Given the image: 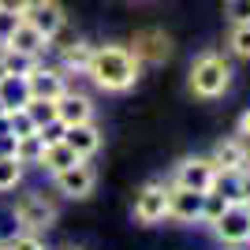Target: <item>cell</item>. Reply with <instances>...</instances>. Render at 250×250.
I'll list each match as a JSON object with an SVG mask.
<instances>
[{
	"instance_id": "obj_1",
	"label": "cell",
	"mask_w": 250,
	"mask_h": 250,
	"mask_svg": "<svg viewBox=\"0 0 250 250\" xmlns=\"http://www.w3.org/2000/svg\"><path fill=\"white\" fill-rule=\"evenodd\" d=\"M86 75L104 94H127L142 79V63H138V56L127 45H94Z\"/></svg>"
},
{
	"instance_id": "obj_2",
	"label": "cell",
	"mask_w": 250,
	"mask_h": 250,
	"mask_svg": "<svg viewBox=\"0 0 250 250\" xmlns=\"http://www.w3.org/2000/svg\"><path fill=\"white\" fill-rule=\"evenodd\" d=\"M190 94L202 97V101H217V97L228 94L231 86V63L220 56V52H202L198 60L190 63Z\"/></svg>"
},
{
	"instance_id": "obj_3",
	"label": "cell",
	"mask_w": 250,
	"mask_h": 250,
	"mask_svg": "<svg viewBox=\"0 0 250 250\" xmlns=\"http://www.w3.org/2000/svg\"><path fill=\"white\" fill-rule=\"evenodd\" d=\"M11 217H15V224H19L22 231H38V235H42V231H49L52 224H56V206L45 198L42 190H26V194L15 198Z\"/></svg>"
},
{
	"instance_id": "obj_4",
	"label": "cell",
	"mask_w": 250,
	"mask_h": 250,
	"mask_svg": "<svg viewBox=\"0 0 250 250\" xmlns=\"http://www.w3.org/2000/svg\"><path fill=\"white\" fill-rule=\"evenodd\" d=\"M127 49L138 56L142 67H161V63L172 60V38H168L161 26H146V30H135Z\"/></svg>"
},
{
	"instance_id": "obj_5",
	"label": "cell",
	"mask_w": 250,
	"mask_h": 250,
	"mask_svg": "<svg viewBox=\"0 0 250 250\" xmlns=\"http://www.w3.org/2000/svg\"><path fill=\"white\" fill-rule=\"evenodd\" d=\"M135 220L142 228H153V224H165L168 220V183H142L135 194Z\"/></svg>"
},
{
	"instance_id": "obj_6",
	"label": "cell",
	"mask_w": 250,
	"mask_h": 250,
	"mask_svg": "<svg viewBox=\"0 0 250 250\" xmlns=\"http://www.w3.org/2000/svg\"><path fill=\"white\" fill-rule=\"evenodd\" d=\"M52 183H56V190H60L63 198L83 202V198H90V194H94V187H97V168L90 165V161H75L71 168L56 172V176H52Z\"/></svg>"
},
{
	"instance_id": "obj_7",
	"label": "cell",
	"mask_w": 250,
	"mask_h": 250,
	"mask_svg": "<svg viewBox=\"0 0 250 250\" xmlns=\"http://www.w3.org/2000/svg\"><path fill=\"white\" fill-rule=\"evenodd\" d=\"M209 228H213V235H217L220 243H228V247H247L250 243V206L231 202Z\"/></svg>"
},
{
	"instance_id": "obj_8",
	"label": "cell",
	"mask_w": 250,
	"mask_h": 250,
	"mask_svg": "<svg viewBox=\"0 0 250 250\" xmlns=\"http://www.w3.org/2000/svg\"><path fill=\"white\" fill-rule=\"evenodd\" d=\"M172 183H176V187H187V190H198V194L213 190V183H217V165H213V157H183L176 165Z\"/></svg>"
},
{
	"instance_id": "obj_9",
	"label": "cell",
	"mask_w": 250,
	"mask_h": 250,
	"mask_svg": "<svg viewBox=\"0 0 250 250\" xmlns=\"http://www.w3.org/2000/svg\"><path fill=\"white\" fill-rule=\"evenodd\" d=\"M22 19L30 22V26L42 34V38H49V42H52V38H56V34L67 26V11H63L60 0H34L30 8L22 11Z\"/></svg>"
},
{
	"instance_id": "obj_10",
	"label": "cell",
	"mask_w": 250,
	"mask_h": 250,
	"mask_svg": "<svg viewBox=\"0 0 250 250\" xmlns=\"http://www.w3.org/2000/svg\"><path fill=\"white\" fill-rule=\"evenodd\" d=\"M26 86H30V97H45V101H60L71 86H67V75L60 67H45L42 60L30 67L26 75Z\"/></svg>"
},
{
	"instance_id": "obj_11",
	"label": "cell",
	"mask_w": 250,
	"mask_h": 250,
	"mask_svg": "<svg viewBox=\"0 0 250 250\" xmlns=\"http://www.w3.org/2000/svg\"><path fill=\"white\" fill-rule=\"evenodd\" d=\"M202 198L198 190H187V187H168V220H179V224H198L202 220Z\"/></svg>"
},
{
	"instance_id": "obj_12",
	"label": "cell",
	"mask_w": 250,
	"mask_h": 250,
	"mask_svg": "<svg viewBox=\"0 0 250 250\" xmlns=\"http://www.w3.org/2000/svg\"><path fill=\"white\" fill-rule=\"evenodd\" d=\"M56 120H60L63 127L90 124V120H94V101H90L86 94H75V90H67V94L56 101Z\"/></svg>"
},
{
	"instance_id": "obj_13",
	"label": "cell",
	"mask_w": 250,
	"mask_h": 250,
	"mask_svg": "<svg viewBox=\"0 0 250 250\" xmlns=\"http://www.w3.org/2000/svg\"><path fill=\"white\" fill-rule=\"evenodd\" d=\"M63 142L75 149V157L90 161V157L101 149V131H97L94 120H90V124H75V127H63Z\"/></svg>"
},
{
	"instance_id": "obj_14",
	"label": "cell",
	"mask_w": 250,
	"mask_h": 250,
	"mask_svg": "<svg viewBox=\"0 0 250 250\" xmlns=\"http://www.w3.org/2000/svg\"><path fill=\"white\" fill-rule=\"evenodd\" d=\"M213 165H217V172H243V168H247V142H243V138H224V142H217Z\"/></svg>"
},
{
	"instance_id": "obj_15",
	"label": "cell",
	"mask_w": 250,
	"mask_h": 250,
	"mask_svg": "<svg viewBox=\"0 0 250 250\" xmlns=\"http://www.w3.org/2000/svg\"><path fill=\"white\" fill-rule=\"evenodd\" d=\"M0 49H15V52H26V56H38V60H42V52L49 49V38H42L30 22L22 19L19 26H15V34L8 38V45H0Z\"/></svg>"
},
{
	"instance_id": "obj_16",
	"label": "cell",
	"mask_w": 250,
	"mask_h": 250,
	"mask_svg": "<svg viewBox=\"0 0 250 250\" xmlns=\"http://www.w3.org/2000/svg\"><path fill=\"white\" fill-rule=\"evenodd\" d=\"M90 56H94V45H90V42H71V45H63V49H60V71H63V75H86Z\"/></svg>"
},
{
	"instance_id": "obj_17",
	"label": "cell",
	"mask_w": 250,
	"mask_h": 250,
	"mask_svg": "<svg viewBox=\"0 0 250 250\" xmlns=\"http://www.w3.org/2000/svg\"><path fill=\"white\" fill-rule=\"evenodd\" d=\"M75 161H83V157H75V149L60 138V142H49V146L42 149V161H38V168H45L49 176H56V172H63V168H71Z\"/></svg>"
},
{
	"instance_id": "obj_18",
	"label": "cell",
	"mask_w": 250,
	"mask_h": 250,
	"mask_svg": "<svg viewBox=\"0 0 250 250\" xmlns=\"http://www.w3.org/2000/svg\"><path fill=\"white\" fill-rule=\"evenodd\" d=\"M30 101V86H26V75H4L0 79V104L4 108H22Z\"/></svg>"
},
{
	"instance_id": "obj_19",
	"label": "cell",
	"mask_w": 250,
	"mask_h": 250,
	"mask_svg": "<svg viewBox=\"0 0 250 250\" xmlns=\"http://www.w3.org/2000/svg\"><path fill=\"white\" fill-rule=\"evenodd\" d=\"M22 183V165L15 161V153H0V194H8Z\"/></svg>"
},
{
	"instance_id": "obj_20",
	"label": "cell",
	"mask_w": 250,
	"mask_h": 250,
	"mask_svg": "<svg viewBox=\"0 0 250 250\" xmlns=\"http://www.w3.org/2000/svg\"><path fill=\"white\" fill-rule=\"evenodd\" d=\"M42 149H45L42 138L26 135V138H15V149H11V153H15V161L26 168V165H38V161H42Z\"/></svg>"
},
{
	"instance_id": "obj_21",
	"label": "cell",
	"mask_w": 250,
	"mask_h": 250,
	"mask_svg": "<svg viewBox=\"0 0 250 250\" xmlns=\"http://www.w3.org/2000/svg\"><path fill=\"white\" fill-rule=\"evenodd\" d=\"M0 63H4L8 75H30L38 56H26V52H15V49H0Z\"/></svg>"
},
{
	"instance_id": "obj_22",
	"label": "cell",
	"mask_w": 250,
	"mask_h": 250,
	"mask_svg": "<svg viewBox=\"0 0 250 250\" xmlns=\"http://www.w3.org/2000/svg\"><path fill=\"white\" fill-rule=\"evenodd\" d=\"M22 108H26V116L34 120V127H45V124L56 120V101H45V97H30Z\"/></svg>"
},
{
	"instance_id": "obj_23",
	"label": "cell",
	"mask_w": 250,
	"mask_h": 250,
	"mask_svg": "<svg viewBox=\"0 0 250 250\" xmlns=\"http://www.w3.org/2000/svg\"><path fill=\"white\" fill-rule=\"evenodd\" d=\"M231 202L224 198V194H220L217 187L213 190H206V198H202V224H213V220L220 217V213H224V209H228Z\"/></svg>"
},
{
	"instance_id": "obj_24",
	"label": "cell",
	"mask_w": 250,
	"mask_h": 250,
	"mask_svg": "<svg viewBox=\"0 0 250 250\" xmlns=\"http://www.w3.org/2000/svg\"><path fill=\"white\" fill-rule=\"evenodd\" d=\"M228 49L239 56V60H250V22H239L228 30Z\"/></svg>"
},
{
	"instance_id": "obj_25",
	"label": "cell",
	"mask_w": 250,
	"mask_h": 250,
	"mask_svg": "<svg viewBox=\"0 0 250 250\" xmlns=\"http://www.w3.org/2000/svg\"><path fill=\"white\" fill-rule=\"evenodd\" d=\"M8 127L15 138H26V135H38V127H34V120L26 116V108H11L8 112Z\"/></svg>"
},
{
	"instance_id": "obj_26",
	"label": "cell",
	"mask_w": 250,
	"mask_h": 250,
	"mask_svg": "<svg viewBox=\"0 0 250 250\" xmlns=\"http://www.w3.org/2000/svg\"><path fill=\"white\" fill-rule=\"evenodd\" d=\"M4 250H45V239L38 231H19V235H11L4 243Z\"/></svg>"
},
{
	"instance_id": "obj_27",
	"label": "cell",
	"mask_w": 250,
	"mask_h": 250,
	"mask_svg": "<svg viewBox=\"0 0 250 250\" xmlns=\"http://www.w3.org/2000/svg\"><path fill=\"white\" fill-rule=\"evenodd\" d=\"M228 22L231 26L250 22V0H228Z\"/></svg>"
},
{
	"instance_id": "obj_28",
	"label": "cell",
	"mask_w": 250,
	"mask_h": 250,
	"mask_svg": "<svg viewBox=\"0 0 250 250\" xmlns=\"http://www.w3.org/2000/svg\"><path fill=\"white\" fill-rule=\"evenodd\" d=\"M19 22H22V15H15V11H0V45H8V38L15 34Z\"/></svg>"
},
{
	"instance_id": "obj_29",
	"label": "cell",
	"mask_w": 250,
	"mask_h": 250,
	"mask_svg": "<svg viewBox=\"0 0 250 250\" xmlns=\"http://www.w3.org/2000/svg\"><path fill=\"white\" fill-rule=\"evenodd\" d=\"M38 138H42L45 146H49V142H60V138H63V124H60V120H52V124L38 127Z\"/></svg>"
},
{
	"instance_id": "obj_30",
	"label": "cell",
	"mask_w": 250,
	"mask_h": 250,
	"mask_svg": "<svg viewBox=\"0 0 250 250\" xmlns=\"http://www.w3.org/2000/svg\"><path fill=\"white\" fill-rule=\"evenodd\" d=\"M30 4H34V0H0V11H15V15H22Z\"/></svg>"
},
{
	"instance_id": "obj_31",
	"label": "cell",
	"mask_w": 250,
	"mask_h": 250,
	"mask_svg": "<svg viewBox=\"0 0 250 250\" xmlns=\"http://www.w3.org/2000/svg\"><path fill=\"white\" fill-rule=\"evenodd\" d=\"M235 135H239L243 142H250V108L239 116V124H235Z\"/></svg>"
},
{
	"instance_id": "obj_32",
	"label": "cell",
	"mask_w": 250,
	"mask_h": 250,
	"mask_svg": "<svg viewBox=\"0 0 250 250\" xmlns=\"http://www.w3.org/2000/svg\"><path fill=\"white\" fill-rule=\"evenodd\" d=\"M4 75H8V71H4V63H0V79H4Z\"/></svg>"
},
{
	"instance_id": "obj_33",
	"label": "cell",
	"mask_w": 250,
	"mask_h": 250,
	"mask_svg": "<svg viewBox=\"0 0 250 250\" xmlns=\"http://www.w3.org/2000/svg\"><path fill=\"white\" fill-rule=\"evenodd\" d=\"M247 168H250V149H247Z\"/></svg>"
},
{
	"instance_id": "obj_34",
	"label": "cell",
	"mask_w": 250,
	"mask_h": 250,
	"mask_svg": "<svg viewBox=\"0 0 250 250\" xmlns=\"http://www.w3.org/2000/svg\"><path fill=\"white\" fill-rule=\"evenodd\" d=\"M4 112H8V108H4V104H0V116H4Z\"/></svg>"
},
{
	"instance_id": "obj_35",
	"label": "cell",
	"mask_w": 250,
	"mask_h": 250,
	"mask_svg": "<svg viewBox=\"0 0 250 250\" xmlns=\"http://www.w3.org/2000/svg\"><path fill=\"white\" fill-rule=\"evenodd\" d=\"M0 250H4V247H0Z\"/></svg>"
}]
</instances>
